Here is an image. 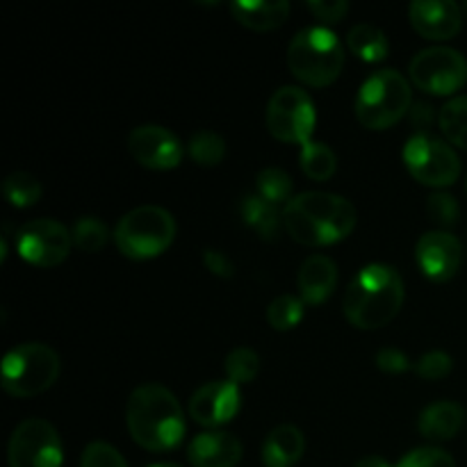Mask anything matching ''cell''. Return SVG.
<instances>
[{
    "instance_id": "24",
    "label": "cell",
    "mask_w": 467,
    "mask_h": 467,
    "mask_svg": "<svg viewBox=\"0 0 467 467\" xmlns=\"http://www.w3.org/2000/svg\"><path fill=\"white\" fill-rule=\"evenodd\" d=\"M438 126L447 141L467 150V96H456L442 105L438 114Z\"/></svg>"
},
{
    "instance_id": "35",
    "label": "cell",
    "mask_w": 467,
    "mask_h": 467,
    "mask_svg": "<svg viewBox=\"0 0 467 467\" xmlns=\"http://www.w3.org/2000/svg\"><path fill=\"white\" fill-rule=\"evenodd\" d=\"M451 368H454V360H451L450 354H445V351L441 349L427 351V354L415 363V372H418L422 379H427V381L445 379L447 374L451 372Z\"/></svg>"
},
{
    "instance_id": "23",
    "label": "cell",
    "mask_w": 467,
    "mask_h": 467,
    "mask_svg": "<svg viewBox=\"0 0 467 467\" xmlns=\"http://www.w3.org/2000/svg\"><path fill=\"white\" fill-rule=\"evenodd\" d=\"M347 48L363 62L374 64L388 57L390 46H388L386 32L379 30L377 26H369V23H358L347 35Z\"/></svg>"
},
{
    "instance_id": "28",
    "label": "cell",
    "mask_w": 467,
    "mask_h": 467,
    "mask_svg": "<svg viewBox=\"0 0 467 467\" xmlns=\"http://www.w3.org/2000/svg\"><path fill=\"white\" fill-rule=\"evenodd\" d=\"M192 160L201 167H217L226 158V141L222 135L213 130H201L187 144Z\"/></svg>"
},
{
    "instance_id": "27",
    "label": "cell",
    "mask_w": 467,
    "mask_h": 467,
    "mask_svg": "<svg viewBox=\"0 0 467 467\" xmlns=\"http://www.w3.org/2000/svg\"><path fill=\"white\" fill-rule=\"evenodd\" d=\"M255 194L274 205H287L292 199V178L278 167H267L255 176Z\"/></svg>"
},
{
    "instance_id": "40",
    "label": "cell",
    "mask_w": 467,
    "mask_h": 467,
    "mask_svg": "<svg viewBox=\"0 0 467 467\" xmlns=\"http://www.w3.org/2000/svg\"><path fill=\"white\" fill-rule=\"evenodd\" d=\"M356 467H392L388 463L386 459H381V456H365V459H360Z\"/></svg>"
},
{
    "instance_id": "8",
    "label": "cell",
    "mask_w": 467,
    "mask_h": 467,
    "mask_svg": "<svg viewBox=\"0 0 467 467\" xmlns=\"http://www.w3.org/2000/svg\"><path fill=\"white\" fill-rule=\"evenodd\" d=\"M317 123L315 103L301 87L285 85L267 103V130L285 144L306 146L313 141V130Z\"/></svg>"
},
{
    "instance_id": "14",
    "label": "cell",
    "mask_w": 467,
    "mask_h": 467,
    "mask_svg": "<svg viewBox=\"0 0 467 467\" xmlns=\"http://www.w3.org/2000/svg\"><path fill=\"white\" fill-rule=\"evenodd\" d=\"M415 258H418L424 276L436 283H445L459 272L461 260H463V246L451 233L429 231L418 240Z\"/></svg>"
},
{
    "instance_id": "5",
    "label": "cell",
    "mask_w": 467,
    "mask_h": 467,
    "mask_svg": "<svg viewBox=\"0 0 467 467\" xmlns=\"http://www.w3.org/2000/svg\"><path fill=\"white\" fill-rule=\"evenodd\" d=\"M413 108L410 82L395 68L374 71L356 96V117L369 130H388Z\"/></svg>"
},
{
    "instance_id": "33",
    "label": "cell",
    "mask_w": 467,
    "mask_h": 467,
    "mask_svg": "<svg viewBox=\"0 0 467 467\" xmlns=\"http://www.w3.org/2000/svg\"><path fill=\"white\" fill-rule=\"evenodd\" d=\"M395 467H456V461L441 447H418Z\"/></svg>"
},
{
    "instance_id": "29",
    "label": "cell",
    "mask_w": 467,
    "mask_h": 467,
    "mask_svg": "<svg viewBox=\"0 0 467 467\" xmlns=\"http://www.w3.org/2000/svg\"><path fill=\"white\" fill-rule=\"evenodd\" d=\"M304 319V299L295 295H281L269 304L267 322L276 331H292Z\"/></svg>"
},
{
    "instance_id": "30",
    "label": "cell",
    "mask_w": 467,
    "mask_h": 467,
    "mask_svg": "<svg viewBox=\"0 0 467 467\" xmlns=\"http://www.w3.org/2000/svg\"><path fill=\"white\" fill-rule=\"evenodd\" d=\"M223 369L228 374V381H233L235 386L240 383H251L255 377H258L260 369V356L255 354L249 347H237L231 354L226 356V363H223Z\"/></svg>"
},
{
    "instance_id": "37",
    "label": "cell",
    "mask_w": 467,
    "mask_h": 467,
    "mask_svg": "<svg viewBox=\"0 0 467 467\" xmlns=\"http://www.w3.org/2000/svg\"><path fill=\"white\" fill-rule=\"evenodd\" d=\"M377 368L388 374H404L410 369L409 356L397 347H383L377 354Z\"/></svg>"
},
{
    "instance_id": "15",
    "label": "cell",
    "mask_w": 467,
    "mask_h": 467,
    "mask_svg": "<svg viewBox=\"0 0 467 467\" xmlns=\"http://www.w3.org/2000/svg\"><path fill=\"white\" fill-rule=\"evenodd\" d=\"M240 388L233 381H210L201 386L190 400V418L201 427H222L240 410Z\"/></svg>"
},
{
    "instance_id": "39",
    "label": "cell",
    "mask_w": 467,
    "mask_h": 467,
    "mask_svg": "<svg viewBox=\"0 0 467 467\" xmlns=\"http://www.w3.org/2000/svg\"><path fill=\"white\" fill-rule=\"evenodd\" d=\"M409 117H410V123H413L418 130H422V135H427L424 130L431 128V123L436 121V109H433V105L429 103H413Z\"/></svg>"
},
{
    "instance_id": "7",
    "label": "cell",
    "mask_w": 467,
    "mask_h": 467,
    "mask_svg": "<svg viewBox=\"0 0 467 467\" xmlns=\"http://www.w3.org/2000/svg\"><path fill=\"white\" fill-rule=\"evenodd\" d=\"M59 377V356L41 342H23L3 358V390L30 400L48 390Z\"/></svg>"
},
{
    "instance_id": "31",
    "label": "cell",
    "mask_w": 467,
    "mask_h": 467,
    "mask_svg": "<svg viewBox=\"0 0 467 467\" xmlns=\"http://www.w3.org/2000/svg\"><path fill=\"white\" fill-rule=\"evenodd\" d=\"M73 244L85 254H96L108 244V226L99 217H80L73 226Z\"/></svg>"
},
{
    "instance_id": "13",
    "label": "cell",
    "mask_w": 467,
    "mask_h": 467,
    "mask_svg": "<svg viewBox=\"0 0 467 467\" xmlns=\"http://www.w3.org/2000/svg\"><path fill=\"white\" fill-rule=\"evenodd\" d=\"M128 153L146 169L169 171L182 160V144L171 130L162 126H137L128 135Z\"/></svg>"
},
{
    "instance_id": "36",
    "label": "cell",
    "mask_w": 467,
    "mask_h": 467,
    "mask_svg": "<svg viewBox=\"0 0 467 467\" xmlns=\"http://www.w3.org/2000/svg\"><path fill=\"white\" fill-rule=\"evenodd\" d=\"M306 7L322 23H337L349 14V3L345 0H308Z\"/></svg>"
},
{
    "instance_id": "20",
    "label": "cell",
    "mask_w": 467,
    "mask_h": 467,
    "mask_svg": "<svg viewBox=\"0 0 467 467\" xmlns=\"http://www.w3.org/2000/svg\"><path fill=\"white\" fill-rule=\"evenodd\" d=\"M306 451V438L295 424H281L263 445L265 467H295Z\"/></svg>"
},
{
    "instance_id": "21",
    "label": "cell",
    "mask_w": 467,
    "mask_h": 467,
    "mask_svg": "<svg viewBox=\"0 0 467 467\" xmlns=\"http://www.w3.org/2000/svg\"><path fill=\"white\" fill-rule=\"evenodd\" d=\"M231 14L235 16L237 23L255 32H269L281 27L290 16V3L287 0H274V3H265V0H255V3H244V0H235L231 3Z\"/></svg>"
},
{
    "instance_id": "16",
    "label": "cell",
    "mask_w": 467,
    "mask_h": 467,
    "mask_svg": "<svg viewBox=\"0 0 467 467\" xmlns=\"http://www.w3.org/2000/svg\"><path fill=\"white\" fill-rule=\"evenodd\" d=\"M409 18L415 32L433 41L451 39L463 26L461 7L451 0H415L409 7Z\"/></svg>"
},
{
    "instance_id": "2",
    "label": "cell",
    "mask_w": 467,
    "mask_h": 467,
    "mask_svg": "<svg viewBox=\"0 0 467 467\" xmlns=\"http://www.w3.org/2000/svg\"><path fill=\"white\" fill-rule=\"evenodd\" d=\"M126 427L132 441L149 451L176 450L185 436L181 404L160 383H144L132 390L126 404Z\"/></svg>"
},
{
    "instance_id": "38",
    "label": "cell",
    "mask_w": 467,
    "mask_h": 467,
    "mask_svg": "<svg viewBox=\"0 0 467 467\" xmlns=\"http://www.w3.org/2000/svg\"><path fill=\"white\" fill-rule=\"evenodd\" d=\"M203 263H205V267H208V272L214 274V276H219V278H231L233 272H235V265H233V260L228 258L223 251L205 249Z\"/></svg>"
},
{
    "instance_id": "26",
    "label": "cell",
    "mask_w": 467,
    "mask_h": 467,
    "mask_svg": "<svg viewBox=\"0 0 467 467\" xmlns=\"http://www.w3.org/2000/svg\"><path fill=\"white\" fill-rule=\"evenodd\" d=\"M3 194L14 208H30L41 199V182L32 173L14 171L3 181Z\"/></svg>"
},
{
    "instance_id": "25",
    "label": "cell",
    "mask_w": 467,
    "mask_h": 467,
    "mask_svg": "<svg viewBox=\"0 0 467 467\" xmlns=\"http://www.w3.org/2000/svg\"><path fill=\"white\" fill-rule=\"evenodd\" d=\"M301 169L308 178L322 182L336 173L337 158L333 153L331 146L322 144V141H308L306 146H301Z\"/></svg>"
},
{
    "instance_id": "32",
    "label": "cell",
    "mask_w": 467,
    "mask_h": 467,
    "mask_svg": "<svg viewBox=\"0 0 467 467\" xmlns=\"http://www.w3.org/2000/svg\"><path fill=\"white\" fill-rule=\"evenodd\" d=\"M459 203L451 194L447 192H436V194L429 196L427 201V214L438 228H451L459 222Z\"/></svg>"
},
{
    "instance_id": "3",
    "label": "cell",
    "mask_w": 467,
    "mask_h": 467,
    "mask_svg": "<svg viewBox=\"0 0 467 467\" xmlns=\"http://www.w3.org/2000/svg\"><path fill=\"white\" fill-rule=\"evenodd\" d=\"M404 304V281L390 265H368L349 283L345 317L363 331L386 327Z\"/></svg>"
},
{
    "instance_id": "41",
    "label": "cell",
    "mask_w": 467,
    "mask_h": 467,
    "mask_svg": "<svg viewBox=\"0 0 467 467\" xmlns=\"http://www.w3.org/2000/svg\"><path fill=\"white\" fill-rule=\"evenodd\" d=\"M150 467H181V465H176V463H155V465H150Z\"/></svg>"
},
{
    "instance_id": "34",
    "label": "cell",
    "mask_w": 467,
    "mask_h": 467,
    "mask_svg": "<svg viewBox=\"0 0 467 467\" xmlns=\"http://www.w3.org/2000/svg\"><path fill=\"white\" fill-rule=\"evenodd\" d=\"M80 467H128L126 459L119 454V450H114L108 442H91L85 447L80 459Z\"/></svg>"
},
{
    "instance_id": "18",
    "label": "cell",
    "mask_w": 467,
    "mask_h": 467,
    "mask_svg": "<svg viewBox=\"0 0 467 467\" xmlns=\"http://www.w3.org/2000/svg\"><path fill=\"white\" fill-rule=\"evenodd\" d=\"M299 295L304 304L319 306L337 285V267L328 255H310L299 269Z\"/></svg>"
},
{
    "instance_id": "22",
    "label": "cell",
    "mask_w": 467,
    "mask_h": 467,
    "mask_svg": "<svg viewBox=\"0 0 467 467\" xmlns=\"http://www.w3.org/2000/svg\"><path fill=\"white\" fill-rule=\"evenodd\" d=\"M240 214L249 228H254L265 242L276 240L283 226V210L258 194H246L240 201Z\"/></svg>"
},
{
    "instance_id": "10",
    "label": "cell",
    "mask_w": 467,
    "mask_h": 467,
    "mask_svg": "<svg viewBox=\"0 0 467 467\" xmlns=\"http://www.w3.org/2000/svg\"><path fill=\"white\" fill-rule=\"evenodd\" d=\"M404 162L410 176L429 187L454 185L461 173V160L456 150L447 141L422 132L406 141Z\"/></svg>"
},
{
    "instance_id": "11",
    "label": "cell",
    "mask_w": 467,
    "mask_h": 467,
    "mask_svg": "<svg viewBox=\"0 0 467 467\" xmlns=\"http://www.w3.org/2000/svg\"><path fill=\"white\" fill-rule=\"evenodd\" d=\"M9 467H62L64 450L57 429L39 418H30L12 431L7 447Z\"/></svg>"
},
{
    "instance_id": "42",
    "label": "cell",
    "mask_w": 467,
    "mask_h": 467,
    "mask_svg": "<svg viewBox=\"0 0 467 467\" xmlns=\"http://www.w3.org/2000/svg\"><path fill=\"white\" fill-rule=\"evenodd\" d=\"M465 12H467V3H465Z\"/></svg>"
},
{
    "instance_id": "1",
    "label": "cell",
    "mask_w": 467,
    "mask_h": 467,
    "mask_svg": "<svg viewBox=\"0 0 467 467\" xmlns=\"http://www.w3.org/2000/svg\"><path fill=\"white\" fill-rule=\"evenodd\" d=\"M283 226L304 246H328L356 228V208L331 192H301L283 205Z\"/></svg>"
},
{
    "instance_id": "6",
    "label": "cell",
    "mask_w": 467,
    "mask_h": 467,
    "mask_svg": "<svg viewBox=\"0 0 467 467\" xmlns=\"http://www.w3.org/2000/svg\"><path fill=\"white\" fill-rule=\"evenodd\" d=\"M176 237V219L160 205H140L119 219L114 242L130 260H150L171 246Z\"/></svg>"
},
{
    "instance_id": "9",
    "label": "cell",
    "mask_w": 467,
    "mask_h": 467,
    "mask_svg": "<svg viewBox=\"0 0 467 467\" xmlns=\"http://www.w3.org/2000/svg\"><path fill=\"white\" fill-rule=\"evenodd\" d=\"M409 76L418 89L431 96H450L467 82V59L447 46L424 48L410 59Z\"/></svg>"
},
{
    "instance_id": "17",
    "label": "cell",
    "mask_w": 467,
    "mask_h": 467,
    "mask_svg": "<svg viewBox=\"0 0 467 467\" xmlns=\"http://www.w3.org/2000/svg\"><path fill=\"white\" fill-rule=\"evenodd\" d=\"M187 461L194 467H235L242 461V442L226 431L201 433L187 447Z\"/></svg>"
},
{
    "instance_id": "4",
    "label": "cell",
    "mask_w": 467,
    "mask_h": 467,
    "mask_svg": "<svg viewBox=\"0 0 467 467\" xmlns=\"http://www.w3.org/2000/svg\"><path fill=\"white\" fill-rule=\"evenodd\" d=\"M292 76L308 87H328L345 68V46L328 27L315 26L296 32L287 48Z\"/></svg>"
},
{
    "instance_id": "19",
    "label": "cell",
    "mask_w": 467,
    "mask_h": 467,
    "mask_svg": "<svg viewBox=\"0 0 467 467\" xmlns=\"http://www.w3.org/2000/svg\"><path fill=\"white\" fill-rule=\"evenodd\" d=\"M465 422L463 406L456 401H436L420 413L418 429L427 441L445 442L461 431Z\"/></svg>"
},
{
    "instance_id": "12",
    "label": "cell",
    "mask_w": 467,
    "mask_h": 467,
    "mask_svg": "<svg viewBox=\"0 0 467 467\" xmlns=\"http://www.w3.org/2000/svg\"><path fill=\"white\" fill-rule=\"evenodd\" d=\"M73 233L55 219H35L16 231V251L35 267H57L68 258Z\"/></svg>"
}]
</instances>
